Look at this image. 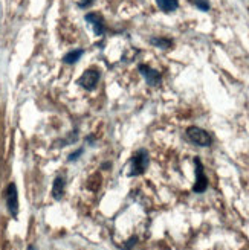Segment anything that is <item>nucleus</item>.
Returning a JSON list of instances; mask_svg holds the SVG:
<instances>
[{"instance_id":"9","label":"nucleus","mask_w":249,"mask_h":250,"mask_svg":"<svg viewBox=\"0 0 249 250\" xmlns=\"http://www.w3.org/2000/svg\"><path fill=\"white\" fill-rule=\"evenodd\" d=\"M156 6L165 14H171V12L178 11L179 0H156Z\"/></svg>"},{"instance_id":"12","label":"nucleus","mask_w":249,"mask_h":250,"mask_svg":"<svg viewBox=\"0 0 249 250\" xmlns=\"http://www.w3.org/2000/svg\"><path fill=\"white\" fill-rule=\"evenodd\" d=\"M193 5L202 12H208L211 9V5H209V0H191Z\"/></svg>"},{"instance_id":"3","label":"nucleus","mask_w":249,"mask_h":250,"mask_svg":"<svg viewBox=\"0 0 249 250\" xmlns=\"http://www.w3.org/2000/svg\"><path fill=\"white\" fill-rule=\"evenodd\" d=\"M5 203H6V209L9 212V215L12 218H17L19 217V192H17V186L14 182H11L6 186Z\"/></svg>"},{"instance_id":"5","label":"nucleus","mask_w":249,"mask_h":250,"mask_svg":"<svg viewBox=\"0 0 249 250\" xmlns=\"http://www.w3.org/2000/svg\"><path fill=\"white\" fill-rule=\"evenodd\" d=\"M99 78H101V72H99L96 67H91V69H86L83 72V75L80 77V80L77 81V84L80 87H83L84 90H93L95 87L99 83Z\"/></svg>"},{"instance_id":"6","label":"nucleus","mask_w":249,"mask_h":250,"mask_svg":"<svg viewBox=\"0 0 249 250\" xmlns=\"http://www.w3.org/2000/svg\"><path fill=\"white\" fill-rule=\"evenodd\" d=\"M84 20L91 26L93 35H96V37L104 35V32H106V21H104V17L99 14V12H89V14H86Z\"/></svg>"},{"instance_id":"2","label":"nucleus","mask_w":249,"mask_h":250,"mask_svg":"<svg viewBox=\"0 0 249 250\" xmlns=\"http://www.w3.org/2000/svg\"><path fill=\"white\" fill-rule=\"evenodd\" d=\"M185 136L186 139H188L193 145H197V146H211L213 145V136H211L206 130L197 127V125H191L185 130Z\"/></svg>"},{"instance_id":"10","label":"nucleus","mask_w":249,"mask_h":250,"mask_svg":"<svg viewBox=\"0 0 249 250\" xmlns=\"http://www.w3.org/2000/svg\"><path fill=\"white\" fill-rule=\"evenodd\" d=\"M150 44H153L158 49H162V51H168L173 47V40L168 37H152Z\"/></svg>"},{"instance_id":"11","label":"nucleus","mask_w":249,"mask_h":250,"mask_svg":"<svg viewBox=\"0 0 249 250\" xmlns=\"http://www.w3.org/2000/svg\"><path fill=\"white\" fill-rule=\"evenodd\" d=\"M83 55H84V49H73V51L68 52L63 57V62H65V64L72 66V64H75V62H78Z\"/></svg>"},{"instance_id":"13","label":"nucleus","mask_w":249,"mask_h":250,"mask_svg":"<svg viewBox=\"0 0 249 250\" xmlns=\"http://www.w3.org/2000/svg\"><path fill=\"white\" fill-rule=\"evenodd\" d=\"M83 154H84V148L81 146V148H78V149H77V151H73V153H70V154L68 156V162H70V164H73V162H77Z\"/></svg>"},{"instance_id":"8","label":"nucleus","mask_w":249,"mask_h":250,"mask_svg":"<svg viewBox=\"0 0 249 250\" xmlns=\"http://www.w3.org/2000/svg\"><path fill=\"white\" fill-rule=\"evenodd\" d=\"M66 185H68V179L63 172L57 174V177L54 179V183H52V198L57 200V202H60L61 198L65 197V192H66Z\"/></svg>"},{"instance_id":"4","label":"nucleus","mask_w":249,"mask_h":250,"mask_svg":"<svg viewBox=\"0 0 249 250\" xmlns=\"http://www.w3.org/2000/svg\"><path fill=\"white\" fill-rule=\"evenodd\" d=\"M194 172H196V182L193 186V192L204 194L208 189V177H206L205 168L199 157H194Z\"/></svg>"},{"instance_id":"7","label":"nucleus","mask_w":249,"mask_h":250,"mask_svg":"<svg viewBox=\"0 0 249 250\" xmlns=\"http://www.w3.org/2000/svg\"><path fill=\"white\" fill-rule=\"evenodd\" d=\"M139 73L142 75V78L145 80V83L150 87H158L160 83H162V73L159 70L150 67L148 64H139L138 66Z\"/></svg>"},{"instance_id":"15","label":"nucleus","mask_w":249,"mask_h":250,"mask_svg":"<svg viewBox=\"0 0 249 250\" xmlns=\"http://www.w3.org/2000/svg\"><path fill=\"white\" fill-rule=\"evenodd\" d=\"M26 250H39V249H37V247H35V246H34V244H29V246H28V249H26Z\"/></svg>"},{"instance_id":"1","label":"nucleus","mask_w":249,"mask_h":250,"mask_svg":"<svg viewBox=\"0 0 249 250\" xmlns=\"http://www.w3.org/2000/svg\"><path fill=\"white\" fill-rule=\"evenodd\" d=\"M148 165H150V154L145 148H139L133 153V156L127 162V169L126 176L127 177H138L147 171Z\"/></svg>"},{"instance_id":"14","label":"nucleus","mask_w":249,"mask_h":250,"mask_svg":"<svg viewBox=\"0 0 249 250\" xmlns=\"http://www.w3.org/2000/svg\"><path fill=\"white\" fill-rule=\"evenodd\" d=\"M92 3H93V0H80V2H78V6L84 9V8H89Z\"/></svg>"}]
</instances>
